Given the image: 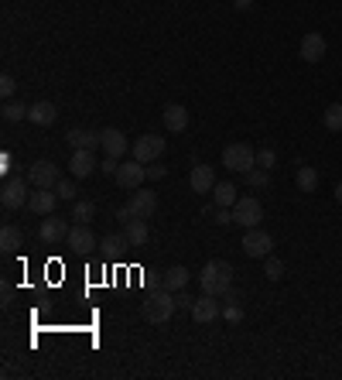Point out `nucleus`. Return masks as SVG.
I'll use <instances>...</instances> for the list:
<instances>
[{
    "mask_svg": "<svg viewBox=\"0 0 342 380\" xmlns=\"http://www.w3.org/2000/svg\"><path fill=\"white\" fill-rule=\"evenodd\" d=\"M264 274H267V281H281V274H284V264H281L278 257H267V268H264Z\"/></svg>",
    "mask_w": 342,
    "mask_h": 380,
    "instance_id": "nucleus-34",
    "label": "nucleus"
},
{
    "mask_svg": "<svg viewBox=\"0 0 342 380\" xmlns=\"http://www.w3.org/2000/svg\"><path fill=\"white\" fill-rule=\"evenodd\" d=\"M161 288H168V292H185V288H188V268H182V264L168 268V271L161 274Z\"/></svg>",
    "mask_w": 342,
    "mask_h": 380,
    "instance_id": "nucleus-21",
    "label": "nucleus"
},
{
    "mask_svg": "<svg viewBox=\"0 0 342 380\" xmlns=\"http://www.w3.org/2000/svg\"><path fill=\"white\" fill-rule=\"evenodd\" d=\"M96 168H99V161H96V151H72V161H69V171H72V178H89Z\"/></svg>",
    "mask_w": 342,
    "mask_h": 380,
    "instance_id": "nucleus-15",
    "label": "nucleus"
},
{
    "mask_svg": "<svg viewBox=\"0 0 342 380\" xmlns=\"http://www.w3.org/2000/svg\"><path fill=\"white\" fill-rule=\"evenodd\" d=\"M223 316V309H219V302H216V295H202V298H195V305H192V319L195 322H216Z\"/></svg>",
    "mask_w": 342,
    "mask_h": 380,
    "instance_id": "nucleus-16",
    "label": "nucleus"
},
{
    "mask_svg": "<svg viewBox=\"0 0 342 380\" xmlns=\"http://www.w3.org/2000/svg\"><path fill=\"white\" fill-rule=\"evenodd\" d=\"M69 230H72V226L51 213V216H45V219H41V226H38V237H41V240L51 247V244H62V240L69 237Z\"/></svg>",
    "mask_w": 342,
    "mask_h": 380,
    "instance_id": "nucleus-12",
    "label": "nucleus"
},
{
    "mask_svg": "<svg viewBox=\"0 0 342 380\" xmlns=\"http://www.w3.org/2000/svg\"><path fill=\"white\" fill-rule=\"evenodd\" d=\"M127 213H130V219H151L158 213V192H141L137 189L127 202Z\"/></svg>",
    "mask_w": 342,
    "mask_h": 380,
    "instance_id": "nucleus-9",
    "label": "nucleus"
},
{
    "mask_svg": "<svg viewBox=\"0 0 342 380\" xmlns=\"http://www.w3.org/2000/svg\"><path fill=\"white\" fill-rule=\"evenodd\" d=\"M175 298H178V309H188V312H192V305H195V298H188L185 292H178Z\"/></svg>",
    "mask_w": 342,
    "mask_h": 380,
    "instance_id": "nucleus-38",
    "label": "nucleus"
},
{
    "mask_svg": "<svg viewBox=\"0 0 342 380\" xmlns=\"http://www.w3.org/2000/svg\"><path fill=\"white\" fill-rule=\"evenodd\" d=\"M99 134H103V151H106L110 158H120V154L130 151V141L123 137V130H117V127H103Z\"/></svg>",
    "mask_w": 342,
    "mask_h": 380,
    "instance_id": "nucleus-17",
    "label": "nucleus"
},
{
    "mask_svg": "<svg viewBox=\"0 0 342 380\" xmlns=\"http://www.w3.org/2000/svg\"><path fill=\"white\" fill-rule=\"evenodd\" d=\"M93 216H96V206H93L89 199H75V202H72V219H75V223H89Z\"/></svg>",
    "mask_w": 342,
    "mask_h": 380,
    "instance_id": "nucleus-26",
    "label": "nucleus"
},
{
    "mask_svg": "<svg viewBox=\"0 0 342 380\" xmlns=\"http://www.w3.org/2000/svg\"><path fill=\"white\" fill-rule=\"evenodd\" d=\"M243 254L247 257H271V247H274V240H271V233L267 230H260V226H254V230H247V237H243Z\"/></svg>",
    "mask_w": 342,
    "mask_h": 380,
    "instance_id": "nucleus-7",
    "label": "nucleus"
},
{
    "mask_svg": "<svg viewBox=\"0 0 342 380\" xmlns=\"http://www.w3.org/2000/svg\"><path fill=\"white\" fill-rule=\"evenodd\" d=\"M27 182H21V178H7L3 182V192H0V202H3V209H21V206H27Z\"/></svg>",
    "mask_w": 342,
    "mask_h": 380,
    "instance_id": "nucleus-10",
    "label": "nucleus"
},
{
    "mask_svg": "<svg viewBox=\"0 0 342 380\" xmlns=\"http://www.w3.org/2000/svg\"><path fill=\"white\" fill-rule=\"evenodd\" d=\"M3 120L7 123H17V120H27V113H31V106H24V103H3Z\"/></svg>",
    "mask_w": 342,
    "mask_h": 380,
    "instance_id": "nucleus-28",
    "label": "nucleus"
},
{
    "mask_svg": "<svg viewBox=\"0 0 342 380\" xmlns=\"http://www.w3.org/2000/svg\"><path fill=\"white\" fill-rule=\"evenodd\" d=\"M164 171H168L164 165H154V161L147 165V178H151V182H158V178H164Z\"/></svg>",
    "mask_w": 342,
    "mask_h": 380,
    "instance_id": "nucleus-37",
    "label": "nucleus"
},
{
    "mask_svg": "<svg viewBox=\"0 0 342 380\" xmlns=\"http://www.w3.org/2000/svg\"><path fill=\"white\" fill-rule=\"evenodd\" d=\"M260 219H264V206H260L257 195H243V199H236V206H233V223L254 230V226H260Z\"/></svg>",
    "mask_w": 342,
    "mask_h": 380,
    "instance_id": "nucleus-4",
    "label": "nucleus"
},
{
    "mask_svg": "<svg viewBox=\"0 0 342 380\" xmlns=\"http://www.w3.org/2000/svg\"><path fill=\"white\" fill-rule=\"evenodd\" d=\"M336 202H339V206H342V182H339V185H336Z\"/></svg>",
    "mask_w": 342,
    "mask_h": 380,
    "instance_id": "nucleus-40",
    "label": "nucleus"
},
{
    "mask_svg": "<svg viewBox=\"0 0 342 380\" xmlns=\"http://www.w3.org/2000/svg\"><path fill=\"white\" fill-rule=\"evenodd\" d=\"M55 206H58L55 189H38V192H31V199H27V209H31V213H38V216H51V213H55Z\"/></svg>",
    "mask_w": 342,
    "mask_h": 380,
    "instance_id": "nucleus-18",
    "label": "nucleus"
},
{
    "mask_svg": "<svg viewBox=\"0 0 342 380\" xmlns=\"http://www.w3.org/2000/svg\"><path fill=\"white\" fill-rule=\"evenodd\" d=\"M274 165H278V151H274V147H260V151H257V168H267V171H271Z\"/></svg>",
    "mask_w": 342,
    "mask_h": 380,
    "instance_id": "nucleus-32",
    "label": "nucleus"
},
{
    "mask_svg": "<svg viewBox=\"0 0 342 380\" xmlns=\"http://www.w3.org/2000/svg\"><path fill=\"white\" fill-rule=\"evenodd\" d=\"M65 247L75 250V254H89V250L96 247V233L89 230V223H75V226L69 230V237H65Z\"/></svg>",
    "mask_w": 342,
    "mask_h": 380,
    "instance_id": "nucleus-11",
    "label": "nucleus"
},
{
    "mask_svg": "<svg viewBox=\"0 0 342 380\" xmlns=\"http://www.w3.org/2000/svg\"><path fill=\"white\" fill-rule=\"evenodd\" d=\"M55 117H58V110H55L51 103H34V106H31V113H27V120H31V123H38V127L55 123Z\"/></svg>",
    "mask_w": 342,
    "mask_h": 380,
    "instance_id": "nucleus-24",
    "label": "nucleus"
},
{
    "mask_svg": "<svg viewBox=\"0 0 342 380\" xmlns=\"http://www.w3.org/2000/svg\"><path fill=\"white\" fill-rule=\"evenodd\" d=\"M14 89H17L14 75H10V72H3V75H0V93H3V96H14Z\"/></svg>",
    "mask_w": 342,
    "mask_h": 380,
    "instance_id": "nucleus-35",
    "label": "nucleus"
},
{
    "mask_svg": "<svg viewBox=\"0 0 342 380\" xmlns=\"http://www.w3.org/2000/svg\"><path fill=\"white\" fill-rule=\"evenodd\" d=\"M113 178H117V185H120L123 192H137V189L147 182V165H141L137 158H134V161H123Z\"/></svg>",
    "mask_w": 342,
    "mask_h": 380,
    "instance_id": "nucleus-5",
    "label": "nucleus"
},
{
    "mask_svg": "<svg viewBox=\"0 0 342 380\" xmlns=\"http://www.w3.org/2000/svg\"><path fill=\"white\" fill-rule=\"evenodd\" d=\"M55 195H58L62 202H75V185H72V182H65V178H58V185H55Z\"/></svg>",
    "mask_w": 342,
    "mask_h": 380,
    "instance_id": "nucleus-33",
    "label": "nucleus"
},
{
    "mask_svg": "<svg viewBox=\"0 0 342 380\" xmlns=\"http://www.w3.org/2000/svg\"><path fill=\"white\" fill-rule=\"evenodd\" d=\"M123 233H127L130 247H144V244H147V237H151V230H147V219H127Z\"/></svg>",
    "mask_w": 342,
    "mask_h": 380,
    "instance_id": "nucleus-22",
    "label": "nucleus"
},
{
    "mask_svg": "<svg viewBox=\"0 0 342 380\" xmlns=\"http://www.w3.org/2000/svg\"><path fill=\"white\" fill-rule=\"evenodd\" d=\"M27 182H31L34 189H55V185H58V165H51L48 158L34 161L31 171H27Z\"/></svg>",
    "mask_w": 342,
    "mask_h": 380,
    "instance_id": "nucleus-8",
    "label": "nucleus"
},
{
    "mask_svg": "<svg viewBox=\"0 0 342 380\" xmlns=\"http://www.w3.org/2000/svg\"><path fill=\"white\" fill-rule=\"evenodd\" d=\"M233 3H236V10H250V3H254V0H233Z\"/></svg>",
    "mask_w": 342,
    "mask_h": 380,
    "instance_id": "nucleus-39",
    "label": "nucleus"
},
{
    "mask_svg": "<svg viewBox=\"0 0 342 380\" xmlns=\"http://www.w3.org/2000/svg\"><path fill=\"white\" fill-rule=\"evenodd\" d=\"M223 165L230 168V171H254L257 168V151L247 144V141H236V144H226L223 147Z\"/></svg>",
    "mask_w": 342,
    "mask_h": 380,
    "instance_id": "nucleus-3",
    "label": "nucleus"
},
{
    "mask_svg": "<svg viewBox=\"0 0 342 380\" xmlns=\"http://www.w3.org/2000/svg\"><path fill=\"white\" fill-rule=\"evenodd\" d=\"M322 123H326V130H342V103H332V106H326V113H322Z\"/></svg>",
    "mask_w": 342,
    "mask_h": 380,
    "instance_id": "nucleus-29",
    "label": "nucleus"
},
{
    "mask_svg": "<svg viewBox=\"0 0 342 380\" xmlns=\"http://www.w3.org/2000/svg\"><path fill=\"white\" fill-rule=\"evenodd\" d=\"M0 247H3V250H7V254H14V250H17V247H21V230H17V226H10V223H7V226H3V230H0Z\"/></svg>",
    "mask_w": 342,
    "mask_h": 380,
    "instance_id": "nucleus-27",
    "label": "nucleus"
},
{
    "mask_svg": "<svg viewBox=\"0 0 342 380\" xmlns=\"http://www.w3.org/2000/svg\"><path fill=\"white\" fill-rule=\"evenodd\" d=\"M175 309H178V298H175V292H168V288H161V292H154V295H147V302H144V319L147 322H168L171 316H175Z\"/></svg>",
    "mask_w": 342,
    "mask_h": 380,
    "instance_id": "nucleus-2",
    "label": "nucleus"
},
{
    "mask_svg": "<svg viewBox=\"0 0 342 380\" xmlns=\"http://www.w3.org/2000/svg\"><path fill=\"white\" fill-rule=\"evenodd\" d=\"M161 117H164V127H168L171 134H182V130L188 127V110H185L182 103H168V106L161 110Z\"/></svg>",
    "mask_w": 342,
    "mask_h": 380,
    "instance_id": "nucleus-19",
    "label": "nucleus"
},
{
    "mask_svg": "<svg viewBox=\"0 0 342 380\" xmlns=\"http://www.w3.org/2000/svg\"><path fill=\"white\" fill-rule=\"evenodd\" d=\"M247 185H250V189H271V171H267V168L247 171Z\"/></svg>",
    "mask_w": 342,
    "mask_h": 380,
    "instance_id": "nucleus-30",
    "label": "nucleus"
},
{
    "mask_svg": "<svg viewBox=\"0 0 342 380\" xmlns=\"http://www.w3.org/2000/svg\"><path fill=\"white\" fill-rule=\"evenodd\" d=\"M130 154H134L141 165H151V161H158V158L164 154V137H158V134H144V137L134 141Z\"/></svg>",
    "mask_w": 342,
    "mask_h": 380,
    "instance_id": "nucleus-6",
    "label": "nucleus"
},
{
    "mask_svg": "<svg viewBox=\"0 0 342 380\" xmlns=\"http://www.w3.org/2000/svg\"><path fill=\"white\" fill-rule=\"evenodd\" d=\"M123 247H130L127 233H110V237H103V250H106V254H120Z\"/></svg>",
    "mask_w": 342,
    "mask_h": 380,
    "instance_id": "nucleus-31",
    "label": "nucleus"
},
{
    "mask_svg": "<svg viewBox=\"0 0 342 380\" xmlns=\"http://www.w3.org/2000/svg\"><path fill=\"white\" fill-rule=\"evenodd\" d=\"M326 38L319 34V31H308L305 38H302V48H298V55L305 58V62H322L326 58Z\"/></svg>",
    "mask_w": 342,
    "mask_h": 380,
    "instance_id": "nucleus-14",
    "label": "nucleus"
},
{
    "mask_svg": "<svg viewBox=\"0 0 342 380\" xmlns=\"http://www.w3.org/2000/svg\"><path fill=\"white\" fill-rule=\"evenodd\" d=\"M236 185L233 182H216V189H212V202L216 206H226V209H233L236 206Z\"/></svg>",
    "mask_w": 342,
    "mask_h": 380,
    "instance_id": "nucleus-23",
    "label": "nucleus"
},
{
    "mask_svg": "<svg viewBox=\"0 0 342 380\" xmlns=\"http://www.w3.org/2000/svg\"><path fill=\"white\" fill-rule=\"evenodd\" d=\"M295 185H298L302 192H315V189H319V171H315L312 165H302L298 175H295Z\"/></svg>",
    "mask_w": 342,
    "mask_h": 380,
    "instance_id": "nucleus-25",
    "label": "nucleus"
},
{
    "mask_svg": "<svg viewBox=\"0 0 342 380\" xmlns=\"http://www.w3.org/2000/svg\"><path fill=\"white\" fill-rule=\"evenodd\" d=\"M188 185H192V192H212L216 189V175H212V165H195L192 168V175H188Z\"/></svg>",
    "mask_w": 342,
    "mask_h": 380,
    "instance_id": "nucleus-20",
    "label": "nucleus"
},
{
    "mask_svg": "<svg viewBox=\"0 0 342 380\" xmlns=\"http://www.w3.org/2000/svg\"><path fill=\"white\" fill-rule=\"evenodd\" d=\"M99 168H103V175H117V168H120V158H110V154H106V158L99 161Z\"/></svg>",
    "mask_w": 342,
    "mask_h": 380,
    "instance_id": "nucleus-36",
    "label": "nucleus"
},
{
    "mask_svg": "<svg viewBox=\"0 0 342 380\" xmlns=\"http://www.w3.org/2000/svg\"><path fill=\"white\" fill-rule=\"evenodd\" d=\"M65 141L72 144V151H96V147H103V134L99 130H86V127L69 130Z\"/></svg>",
    "mask_w": 342,
    "mask_h": 380,
    "instance_id": "nucleus-13",
    "label": "nucleus"
},
{
    "mask_svg": "<svg viewBox=\"0 0 342 380\" xmlns=\"http://www.w3.org/2000/svg\"><path fill=\"white\" fill-rule=\"evenodd\" d=\"M199 285H202L206 295L223 298L226 292H233V268H230L226 261H209V264L202 268V274H199Z\"/></svg>",
    "mask_w": 342,
    "mask_h": 380,
    "instance_id": "nucleus-1",
    "label": "nucleus"
}]
</instances>
